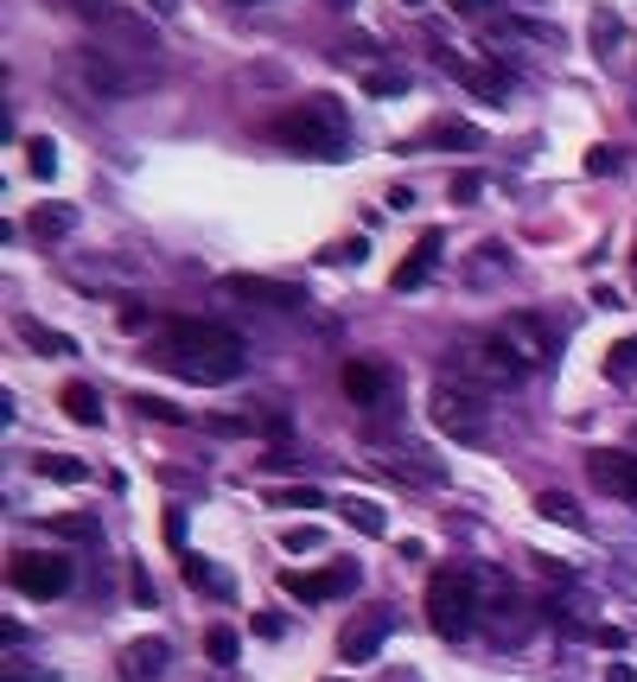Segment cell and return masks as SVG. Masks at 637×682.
Masks as SVG:
<instances>
[{
  "mask_svg": "<svg viewBox=\"0 0 637 682\" xmlns=\"http://www.w3.org/2000/svg\"><path fill=\"white\" fill-rule=\"evenodd\" d=\"M148 364H160V371H173L186 383H236L243 364H249V344L229 326H211V319H160Z\"/></svg>",
  "mask_w": 637,
  "mask_h": 682,
  "instance_id": "6da1fadb",
  "label": "cell"
},
{
  "mask_svg": "<svg viewBox=\"0 0 637 682\" xmlns=\"http://www.w3.org/2000/svg\"><path fill=\"white\" fill-rule=\"evenodd\" d=\"M268 134L294 153H312V160H344V148H351V115H344L338 96H306V103L274 115Z\"/></svg>",
  "mask_w": 637,
  "mask_h": 682,
  "instance_id": "7a4b0ae2",
  "label": "cell"
},
{
  "mask_svg": "<svg viewBox=\"0 0 637 682\" xmlns=\"http://www.w3.org/2000/svg\"><path fill=\"white\" fill-rule=\"evenodd\" d=\"M76 77L90 96L103 103H121V96H141L160 83V58H141V51H115V45H83L76 51Z\"/></svg>",
  "mask_w": 637,
  "mask_h": 682,
  "instance_id": "3957f363",
  "label": "cell"
},
{
  "mask_svg": "<svg viewBox=\"0 0 637 682\" xmlns=\"http://www.w3.org/2000/svg\"><path fill=\"white\" fill-rule=\"evenodd\" d=\"M479 619H485V600H479V574L472 568H434L427 580V625H434V638H472L479 632Z\"/></svg>",
  "mask_w": 637,
  "mask_h": 682,
  "instance_id": "277c9868",
  "label": "cell"
},
{
  "mask_svg": "<svg viewBox=\"0 0 637 682\" xmlns=\"http://www.w3.org/2000/svg\"><path fill=\"white\" fill-rule=\"evenodd\" d=\"M427 415H434V427H440V434L465 440V447H485V440H491V396H485V389H472V383H459V377L434 383Z\"/></svg>",
  "mask_w": 637,
  "mask_h": 682,
  "instance_id": "5b68a950",
  "label": "cell"
},
{
  "mask_svg": "<svg viewBox=\"0 0 637 682\" xmlns=\"http://www.w3.org/2000/svg\"><path fill=\"white\" fill-rule=\"evenodd\" d=\"M452 364H459V383H472V389H485V396L517 389V383L529 377V364L497 339V332H485V339H459L452 344Z\"/></svg>",
  "mask_w": 637,
  "mask_h": 682,
  "instance_id": "8992f818",
  "label": "cell"
},
{
  "mask_svg": "<svg viewBox=\"0 0 637 682\" xmlns=\"http://www.w3.org/2000/svg\"><path fill=\"white\" fill-rule=\"evenodd\" d=\"M76 20L90 26V33H103V45L115 51H141V58H160V33H153V20H134V13H121L115 0H71Z\"/></svg>",
  "mask_w": 637,
  "mask_h": 682,
  "instance_id": "52a82bcc",
  "label": "cell"
},
{
  "mask_svg": "<svg viewBox=\"0 0 637 682\" xmlns=\"http://www.w3.org/2000/svg\"><path fill=\"white\" fill-rule=\"evenodd\" d=\"M7 580L26 593V600H58V593H71V555H58V549H20L13 562H7Z\"/></svg>",
  "mask_w": 637,
  "mask_h": 682,
  "instance_id": "ba28073f",
  "label": "cell"
},
{
  "mask_svg": "<svg viewBox=\"0 0 637 682\" xmlns=\"http://www.w3.org/2000/svg\"><path fill=\"white\" fill-rule=\"evenodd\" d=\"M491 332L510 344L529 371H542V364H555V357H562V332H555V319H548V313H510V319H497Z\"/></svg>",
  "mask_w": 637,
  "mask_h": 682,
  "instance_id": "9c48e42d",
  "label": "cell"
},
{
  "mask_svg": "<svg viewBox=\"0 0 637 682\" xmlns=\"http://www.w3.org/2000/svg\"><path fill=\"white\" fill-rule=\"evenodd\" d=\"M224 294L243 306H268V313H306V287L294 281H274V274H224Z\"/></svg>",
  "mask_w": 637,
  "mask_h": 682,
  "instance_id": "30bf717a",
  "label": "cell"
},
{
  "mask_svg": "<svg viewBox=\"0 0 637 682\" xmlns=\"http://www.w3.org/2000/svg\"><path fill=\"white\" fill-rule=\"evenodd\" d=\"M389 632H396V607H370V612H357L344 632H338V657L344 663H370L376 650L389 645Z\"/></svg>",
  "mask_w": 637,
  "mask_h": 682,
  "instance_id": "8fae6325",
  "label": "cell"
},
{
  "mask_svg": "<svg viewBox=\"0 0 637 682\" xmlns=\"http://www.w3.org/2000/svg\"><path fill=\"white\" fill-rule=\"evenodd\" d=\"M344 396H351L357 409H370V415H389V409H396V377H389L376 357H351V364H344Z\"/></svg>",
  "mask_w": 637,
  "mask_h": 682,
  "instance_id": "7c38bea8",
  "label": "cell"
},
{
  "mask_svg": "<svg viewBox=\"0 0 637 682\" xmlns=\"http://www.w3.org/2000/svg\"><path fill=\"white\" fill-rule=\"evenodd\" d=\"M357 580H364L357 562H332V568H319V574H300V568L281 574V587H287L294 600H306V607H312V600H338V593H351Z\"/></svg>",
  "mask_w": 637,
  "mask_h": 682,
  "instance_id": "4fadbf2b",
  "label": "cell"
},
{
  "mask_svg": "<svg viewBox=\"0 0 637 682\" xmlns=\"http://www.w3.org/2000/svg\"><path fill=\"white\" fill-rule=\"evenodd\" d=\"M587 472H593L600 492L637 504V454H612V447H600V454H587Z\"/></svg>",
  "mask_w": 637,
  "mask_h": 682,
  "instance_id": "5bb4252c",
  "label": "cell"
},
{
  "mask_svg": "<svg viewBox=\"0 0 637 682\" xmlns=\"http://www.w3.org/2000/svg\"><path fill=\"white\" fill-rule=\"evenodd\" d=\"M376 466H382V472H396L402 485H447V479H452V472L427 454V447H389Z\"/></svg>",
  "mask_w": 637,
  "mask_h": 682,
  "instance_id": "9a60e30c",
  "label": "cell"
},
{
  "mask_svg": "<svg viewBox=\"0 0 637 682\" xmlns=\"http://www.w3.org/2000/svg\"><path fill=\"white\" fill-rule=\"evenodd\" d=\"M166 663H173V645L166 638H134V645H121V682H160L166 677Z\"/></svg>",
  "mask_w": 637,
  "mask_h": 682,
  "instance_id": "2e32d148",
  "label": "cell"
},
{
  "mask_svg": "<svg viewBox=\"0 0 637 682\" xmlns=\"http://www.w3.org/2000/svg\"><path fill=\"white\" fill-rule=\"evenodd\" d=\"M440 243H447L440 230H421L414 256L396 268V274H389V287H396V294H414V287H427V274H434V262H440Z\"/></svg>",
  "mask_w": 637,
  "mask_h": 682,
  "instance_id": "e0dca14e",
  "label": "cell"
},
{
  "mask_svg": "<svg viewBox=\"0 0 637 682\" xmlns=\"http://www.w3.org/2000/svg\"><path fill=\"white\" fill-rule=\"evenodd\" d=\"M440 71L447 77H459V83H472L485 103H504L510 96V77L504 71H491V64H472V58H440Z\"/></svg>",
  "mask_w": 637,
  "mask_h": 682,
  "instance_id": "ac0fdd59",
  "label": "cell"
},
{
  "mask_svg": "<svg viewBox=\"0 0 637 682\" xmlns=\"http://www.w3.org/2000/svg\"><path fill=\"white\" fill-rule=\"evenodd\" d=\"M13 332H20V339L33 344L38 357H71V351H76V339L51 332V326H45V319H33V313H20V319H13Z\"/></svg>",
  "mask_w": 637,
  "mask_h": 682,
  "instance_id": "d6986e66",
  "label": "cell"
},
{
  "mask_svg": "<svg viewBox=\"0 0 637 682\" xmlns=\"http://www.w3.org/2000/svg\"><path fill=\"white\" fill-rule=\"evenodd\" d=\"M58 402H64V415H71L76 427H103V396H96L90 383H64Z\"/></svg>",
  "mask_w": 637,
  "mask_h": 682,
  "instance_id": "ffe728a7",
  "label": "cell"
},
{
  "mask_svg": "<svg viewBox=\"0 0 637 682\" xmlns=\"http://www.w3.org/2000/svg\"><path fill=\"white\" fill-rule=\"evenodd\" d=\"M33 472L38 479H51V485H90V466H83L76 454H38Z\"/></svg>",
  "mask_w": 637,
  "mask_h": 682,
  "instance_id": "44dd1931",
  "label": "cell"
},
{
  "mask_svg": "<svg viewBox=\"0 0 637 682\" xmlns=\"http://www.w3.org/2000/svg\"><path fill=\"white\" fill-rule=\"evenodd\" d=\"M26 230H33L38 243H58V236H71L76 230V211L71 204H38L33 217H26Z\"/></svg>",
  "mask_w": 637,
  "mask_h": 682,
  "instance_id": "7402d4cb",
  "label": "cell"
},
{
  "mask_svg": "<svg viewBox=\"0 0 637 682\" xmlns=\"http://www.w3.org/2000/svg\"><path fill=\"white\" fill-rule=\"evenodd\" d=\"M186 587H198V593H211V600H229V593H236V580H229L224 568H211L204 555H186Z\"/></svg>",
  "mask_w": 637,
  "mask_h": 682,
  "instance_id": "603a6c76",
  "label": "cell"
},
{
  "mask_svg": "<svg viewBox=\"0 0 637 682\" xmlns=\"http://www.w3.org/2000/svg\"><path fill=\"white\" fill-rule=\"evenodd\" d=\"M338 517H344L351 530H364V536L389 530V517H382V504H376V497H344V504H338Z\"/></svg>",
  "mask_w": 637,
  "mask_h": 682,
  "instance_id": "cb8c5ba5",
  "label": "cell"
},
{
  "mask_svg": "<svg viewBox=\"0 0 637 682\" xmlns=\"http://www.w3.org/2000/svg\"><path fill=\"white\" fill-rule=\"evenodd\" d=\"M535 517H548V524H562V530H587V510H580L567 492H542L535 497Z\"/></svg>",
  "mask_w": 637,
  "mask_h": 682,
  "instance_id": "d4e9b609",
  "label": "cell"
},
{
  "mask_svg": "<svg viewBox=\"0 0 637 682\" xmlns=\"http://www.w3.org/2000/svg\"><path fill=\"white\" fill-rule=\"evenodd\" d=\"M427 141H434V148H485V134H479L472 121H459V115L434 121V128H427Z\"/></svg>",
  "mask_w": 637,
  "mask_h": 682,
  "instance_id": "484cf974",
  "label": "cell"
},
{
  "mask_svg": "<svg viewBox=\"0 0 637 682\" xmlns=\"http://www.w3.org/2000/svg\"><path fill=\"white\" fill-rule=\"evenodd\" d=\"M51 536H58V542H96L103 524H96L90 510H64V517H51Z\"/></svg>",
  "mask_w": 637,
  "mask_h": 682,
  "instance_id": "4316f807",
  "label": "cell"
},
{
  "mask_svg": "<svg viewBox=\"0 0 637 682\" xmlns=\"http://www.w3.org/2000/svg\"><path fill=\"white\" fill-rule=\"evenodd\" d=\"M26 173L33 179H51L58 173V141L51 134H26Z\"/></svg>",
  "mask_w": 637,
  "mask_h": 682,
  "instance_id": "83f0119b",
  "label": "cell"
},
{
  "mask_svg": "<svg viewBox=\"0 0 637 682\" xmlns=\"http://www.w3.org/2000/svg\"><path fill=\"white\" fill-rule=\"evenodd\" d=\"M204 650H211V663H217V670H236V657H243V638H236L229 625H211V632H204Z\"/></svg>",
  "mask_w": 637,
  "mask_h": 682,
  "instance_id": "f1b7e54d",
  "label": "cell"
},
{
  "mask_svg": "<svg viewBox=\"0 0 637 682\" xmlns=\"http://www.w3.org/2000/svg\"><path fill=\"white\" fill-rule=\"evenodd\" d=\"M605 377L612 383H637V339H618L605 351Z\"/></svg>",
  "mask_w": 637,
  "mask_h": 682,
  "instance_id": "f546056e",
  "label": "cell"
},
{
  "mask_svg": "<svg viewBox=\"0 0 637 682\" xmlns=\"http://www.w3.org/2000/svg\"><path fill=\"white\" fill-rule=\"evenodd\" d=\"M268 504H281V510H319L326 497L312 492V485H281V492H268Z\"/></svg>",
  "mask_w": 637,
  "mask_h": 682,
  "instance_id": "4dcf8cb0",
  "label": "cell"
},
{
  "mask_svg": "<svg viewBox=\"0 0 637 682\" xmlns=\"http://www.w3.org/2000/svg\"><path fill=\"white\" fill-rule=\"evenodd\" d=\"M128 409H141L148 421H166V427H186V409H173V402H160V396H134Z\"/></svg>",
  "mask_w": 637,
  "mask_h": 682,
  "instance_id": "1f68e13d",
  "label": "cell"
},
{
  "mask_svg": "<svg viewBox=\"0 0 637 682\" xmlns=\"http://www.w3.org/2000/svg\"><path fill=\"white\" fill-rule=\"evenodd\" d=\"M319 542H326L319 524H294V530H281V549H287V555H306V549H319Z\"/></svg>",
  "mask_w": 637,
  "mask_h": 682,
  "instance_id": "d6a6232c",
  "label": "cell"
},
{
  "mask_svg": "<svg viewBox=\"0 0 637 682\" xmlns=\"http://www.w3.org/2000/svg\"><path fill=\"white\" fill-rule=\"evenodd\" d=\"M364 90H370V96H409V77L402 71H370L364 77Z\"/></svg>",
  "mask_w": 637,
  "mask_h": 682,
  "instance_id": "836d02e7",
  "label": "cell"
},
{
  "mask_svg": "<svg viewBox=\"0 0 637 682\" xmlns=\"http://www.w3.org/2000/svg\"><path fill=\"white\" fill-rule=\"evenodd\" d=\"M612 38H618V13H593V45H600V58H612Z\"/></svg>",
  "mask_w": 637,
  "mask_h": 682,
  "instance_id": "e575fe53",
  "label": "cell"
},
{
  "mask_svg": "<svg viewBox=\"0 0 637 682\" xmlns=\"http://www.w3.org/2000/svg\"><path fill=\"white\" fill-rule=\"evenodd\" d=\"M447 191H452V204H472V198L485 191V179H479V173H452V179H447Z\"/></svg>",
  "mask_w": 637,
  "mask_h": 682,
  "instance_id": "d590c367",
  "label": "cell"
},
{
  "mask_svg": "<svg viewBox=\"0 0 637 682\" xmlns=\"http://www.w3.org/2000/svg\"><path fill=\"white\" fill-rule=\"evenodd\" d=\"M0 682H58V670H33V663H20V657H13V663L0 670Z\"/></svg>",
  "mask_w": 637,
  "mask_h": 682,
  "instance_id": "8d00e7d4",
  "label": "cell"
},
{
  "mask_svg": "<svg viewBox=\"0 0 637 682\" xmlns=\"http://www.w3.org/2000/svg\"><path fill=\"white\" fill-rule=\"evenodd\" d=\"M186 530H191L186 504H173V510H166V542H173V549H179V555H186Z\"/></svg>",
  "mask_w": 637,
  "mask_h": 682,
  "instance_id": "74e56055",
  "label": "cell"
},
{
  "mask_svg": "<svg viewBox=\"0 0 637 682\" xmlns=\"http://www.w3.org/2000/svg\"><path fill=\"white\" fill-rule=\"evenodd\" d=\"M618 166H625V160H618V148H593V153H587V173H593V179L618 173Z\"/></svg>",
  "mask_w": 637,
  "mask_h": 682,
  "instance_id": "f35d334b",
  "label": "cell"
},
{
  "mask_svg": "<svg viewBox=\"0 0 637 682\" xmlns=\"http://www.w3.org/2000/svg\"><path fill=\"white\" fill-rule=\"evenodd\" d=\"M128 587H134V600H141V607H153V600H160V593H153V574H148V568L128 574Z\"/></svg>",
  "mask_w": 637,
  "mask_h": 682,
  "instance_id": "ab89813d",
  "label": "cell"
},
{
  "mask_svg": "<svg viewBox=\"0 0 637 682\" xmlns=\"http://www.w3.org/2000/svg\"><path fill=\"white\" fill-rule=\"evenodd\" d=\"M452 13H465V20H485L491 0H452Z\"/></svg>",
  "mask_w": 637,
  "mask_h": 682,
  "instance_id": "60d3db41",
  "label": "cell"
},
{
  "mask_svg": "<svg viewBox=\"0 0 637 682\" xmlns=\"http://www.w3.org/2000/svg\"><path fill=\"white\" fill-rule=\"evenodd\" d=\"M153 13H173V7H179V0H148Z\"/></svg>",
  "mask_w": 637,
  "mask_h": 682,
  "instance_id": "b9f144b4",
  "label": "cell"
},
{
  "mask_svg": "<svg viewBox=\"0 0 637 682\" xmlns=\"http://www.w3.org/2000/svg\"><path fill=\"white\" fill-rule=\"evenodd\" d=\"M402 7H427V0H402Z\"/></svg>",
  "mask_w": 637,
  "mask_h": 682,
  "instance_id": "7bdbcfd3",
  "label": "cell"
},
{
  "mask_svg": "<svg viewBox=\"0 0 637 682\" xmlns=\"http://www.w3.org/2000/svg\"><path fill=\"white\" fill-rule=\"evenodd\" d=\"M632 440H637V427H632Z\"/></svg>",
  "mask_w": 637,
  "mask_h": 682,
  "instance_id": "ee69618b",
  "label": "cell"
},
{
  "mask_svg": "<svg viewBox=\"0 0 637 682\" xmlns=\"http://www.w3.org/2000/svg\"><path fill=\"white\" fill-rule=\"evenodd\" d=\"M243 7H249V0H243Z\"/></svg>",
  "mask_w": 637,
  "mask_h": 682,
  "instance_id": "f6af8a7d",
  "label": "cell"
}]
</instances>
